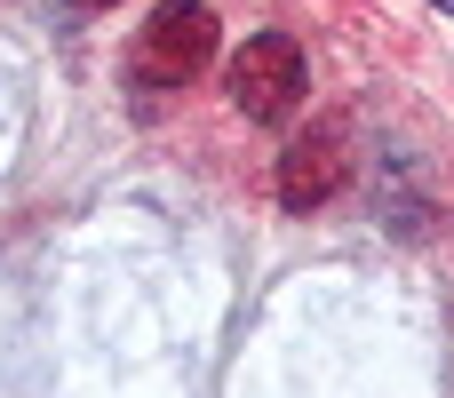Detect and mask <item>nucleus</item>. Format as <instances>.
Masks as SVG:
<instances>
[{"mask_svg": "<svg viewBox=\"0 0 454 398\" xmlns=\"http://www.w3.org/2000/svg\"><path fill=\"white\" fill-rule=\"evenodd\" d=\"M439 8H447V16H454V0H439Z\"/></svg>", "mask_w": 454, "mask_h": 398, "instance_id": "obj_5", "label": "nucleus"}, {"mask_svg": "<svg viewBox=\"0 0 454 398\" xmlns=\"http://www.w3.org/2000/svg\"><path fill=\"white\" fill-rule=\"evenodd\" d=\"M343 183H351V128H343V120L295 128L287 152H279V207H287V215H319Z\"/></svg>", "mask_w": 454, "mask_h": 398, "instance_id": "obj_3", "label": "nucleus"}, {"mask_svg": "<svg viewBox=\"0 0 454 398\" xmlns=\"http://www.w3.org/2000/svg\"><path fill=\"white\" fill-rule=\"evenodd\" d=\"M80 8H112V0H80Z\"/></svg>", "mask_w": 454, "mask_h": 398, "instance_id": "obj_4", "label": "nucleus"}, {"mask_svg": "<svg viewBox=\"0 0 454 398\" xmlns=\"http://www.w3.org/2000/svg\"><path fill=\"white\" fill-rule=\"evenodd\" d=\"M207 64H215V8H207V0H160V8L144 16L136 48H128V80H136L144 96L184 88V80H200Z\"/></svg>", "mask_w": 454, "mask_h": 398, "instance_id": "obj_1", "label": "nucleus"}, {"mask_svg": "<svg viewBox=\"0 0 454 398\" xmlns=\"http://www.w3.org/2000/svg\"><path fill=\"white\" fill-rule=\"evenodd\" d=\"M231 104L255 120V128H279V120H295L303 112V96H311V64H303V48L287 40V32H247V48L231 56Z\"/></svg>", "mask_w": 454, "mask_h": 398, "instance_id": "obj_2", "label": "nucleus"}]
</instances>
